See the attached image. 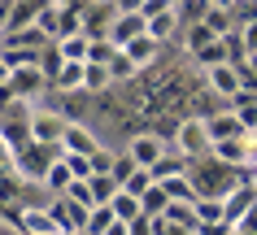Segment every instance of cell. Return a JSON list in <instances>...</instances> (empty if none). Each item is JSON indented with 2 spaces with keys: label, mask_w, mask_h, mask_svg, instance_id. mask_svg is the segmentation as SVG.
<instances>
[{
  "label": "cell",
  "mask_w": 257,
  "mask_h": 235,
  "mask_svg": "<svg viewBox=\"0 0 257 235\" xmlns=\"http://www.w3.org/2000/svg\"><path fill=\"white\" fill-rule=\"evenodd\" d=\"M53 157H61V144H40V139H27V144H18L14 152H9V166H14V174L27 187H35V183L44 179V170H48V161Z\"/></svg>",
  "instance_id": "6da1fadb"
},
{
  "label": "cell",
  "mask_w": 257,
  "mask_h": 235,
  "mask_svg": "<svg viewBox=\"0 0 257 235\" xmlns=\"http://www.w3.org/2000/svg\"><path fill=\"white\" fill-rule=\"evenodd\" d=\"M170 144H175L188 161H201V157H209V148H214V139H209V131H205V118H196V113H188V118H179L175 135H170Z\"/></svg>",
  "instance_id": "7a4b0ae2"
},
{
  "label": "cell",
  "mask_w": 257,
  "mask_h": 235,
  "mask_svg": "<svg viewBox=\"0 0 257 235\" xmlns=\"http://www.w3.org/2000/svg\"><path fill=\"white\" fill-rule=\"evenodd\" d=\"M44 92H48V74H44V66H14L9 87H5V100H27V105H35Z\"/></svg>",
  "instance_id": "3957f363"
},
{
  "label": "cell",
  "mask_w": 257,
  "mask_h": 235,
  "mask_svg": "<svg viewBox=\"0 0 257 235\" xmlns=\"http://www.w3.org/2000/svg\"><path fill=\"white\" fill-rule=\"evenodd\" d=\"M48 213L57 218V226H61V235H83V222H87V213H92V205H83V200H74V196H53L48 200Z\"/></svg>",
  "instance_id": "277c9868"
},
{
  "label": "cell",
  "mask_w": 257,
  "mask_h": 235,
  "mask_svg": "<svg viewBox=\"0 0 257 235\" xmlns=\"http://www.w3.org/2000/svg\"><path fill=\"white\" fill-rule=\"evenodd\" d=\"M201 83L209 87L214 96L231 100V96L244 87V74H240V66H235V61H218V66H205V70H201Z\"/></svg>",
  "instance_id": "5b68a950"
},
{
  "label": "cell",
  "mask_w": 257,
  "mask_h": 235,
  "mask_svg": "<svg viewBox=\"0 0 257 235\" xmlns=\"http://www.w3.org/2000/svg\"><path fill=\"white\" fill-rule=\"evenodd\" d=\"M9 222H14L22 235H61V226H57V218L48 213V205H22L9 213Z\"/></svg>",
  "instance_id": "8992f818"
},
{
  "label": "cell",
  "mask_w": 257,
  "mask_h": 235,
  "mask_svg": "<svg viewBox=\"0 0 257 235\" xmlns=\"http://www.w3.org/2000/svg\"><path fill=\"white\" fill-rule=\"evenodd\" d=\"M66 122H70V118H66L61 109H31L27 131H31V139H40V144H61Z\"/></svg>",
  "instance_id": "52a82bcc"
},
{
  "label": "cell",
  "mask_w": 257,
  "mask_h": 235,
  "mask_svg": "<svg viewBox=\"0 0 257 235\" xmlns=\"http://www.w3.org/2000/svg\"><path fill=\"white\" fill-rule=\"evenodd\" d=\"M166 144H170V139L157 135V131H140V135L126 139V148H122V152H126L136 166H153V161H157V157L166 152Z\"/></svg>",
  "instance_id": "ba28073f"
},
{
  "label": "cell",
  "mask_w": 257,
  "mask_h": 235,
  "mask_svg": "<svg viewBox=\"0 0 257 235\" xmlns=\"http://www.w3.org/2000/svg\"><path fill=\"white\" fill-rule=\"evenodd\" d=\"M253 205H257V183H244V179H240L227 196H222V222H231V226H235V222H240Z\"/></svg>",
  "instance_id": "9c48e42d"
},
{
  "label": "cell",
  "mask_w": 257,
  "mask_h": 235,
  "mask_svg": "<svg viewBox=\"0 0 257 235\" xmlns=\"http://www.w3.org/2000/svg\"><path fill=\"white\" fill-rule=\"evenodd\" d=\"M222 161V166H235V170H248V161H253V144H248V135H231V139H218L214 148H209Z\"/></svg>",
  "instance_id": "30bf717a"
},
{
  "label": "cell",
  "mask_w": 257,
  "mask_h": 235,
  "mask_svg": "<svg viewBox=\"0 0 257 235\" xmlns=\"http://www.w3.org/2000/svg\"><path fill=\"white\" fill-rule=\"evenodd\" d=\"M144 31H149L144 14H122V9H118V14L109 18V31H105V35H109V40H113V44L122 48V44H131L136 35H144Z\"/></svg>",
  "instance_id": "8fae6325"
},
{
  "label": "cell",
  "mask_w": 257,
  "mask_h": 235,
  "mask_svg": "<svg viewBox=\"0 0 257 235\" xmlns=\"http://www.w3.org/2000/svg\"><path fill=\"white\" fill-rule=\"evenodd\" d=\"M162 48H166V44H162V40H153L149 31H144V35H136V40H131V44H122V53L131 57V61H136L140 70L157 66V61H162Z\"/></svg>",
  "instance_id": "7c38bea8"
},
{
  "label": "cell",
  "mask_w": 257,
  "mask_h": 235,
  "mask_svg": "<svg viewBox=\"0 0 257 235\" xmlns=\"http://www.w3.org/2000/svg\"><path fill=\"white\" fill-rule=\"evenodd\" d=\"M48 92H61V96L83 92V61H61V66L48 74Z\"/></svg>",
  "instance_id": "4fadbf2b"
},
{
  "label": "cell",
  "mask_w": 257,
  "mask_h": 235,
  "mask_svg": "<svg viewBox=\"0 0 257 235\" xmlns=\"http://www.w3.org/2000/svg\"><path fill=\"white\" fill-rule=\"evenodd\" d=\"M96 148H100V139H96V131H92V126H83V122H74V118H70V122H66V135H61V152H87V157H92Z\"/></svg>",
  "instance_id": "5bb4252c"
},
{
  "label": "cell",
  "mask_w": 257,
  "mask_h": 235,
  "mask_svg": "<svg viewBox=\"0 0 257 235\" xmlns=\"http://www.w3.org/2000/svg\"><path fill=\"white\" fill-rule=\"evenodd\" d=\"M205 131H209V139H231V135H248V126L240 122V113H231V109H218L205 118Z\"/></svg>",
  "instance_id": "9a60e30c"
},
{
  "label": "cell",
  "mask_w": 257,
  "mask_h": 235,
  "mask_svg": "<svg viewBox=\"0 0 257 235\" xmlns=\"http://www.w3.org/2000/svg\"><path fill=\"white\" fill-rule=\"evenodd\" d=\"M109 87H113V74L105 61H83V96H100Z\"/></svg>",
  "instance_id": "2e32d148"
},
{
  "label": "cell",
  "mask_w": 257,
  "mask_h": 235,
  "mask_svg": "<svg viewBox=\"0 0 257 235\" xmlns=\"http://www.w3.org/2000/svg\"><path fill=\"white\" fill-rule=\"evenodd\" d=\"M57 57L61 61H87V48H92V35L87 31H74V35H61V40H53Z\"/></svg>",
  "instance_id": "e0dca14e"
},
{
  "label": "cell",
  "mask_w": 257,
  "mask_h": 235,
  "mask_svg": "<svg viewBox=\"0 0 257 235\" xmlns=\"http://www.w3.org/2000/svg\"><path fill=\"white\" fill-rule=\"evenodd\" d=\"M70 183H74V174H70L66 157H53V161H48V170H44V179H40V187H44L48 196H61Z\"/></svg>",
  "instance_id": "ac0fdd59"
},
{
  "label": "cell",
  "mask_w": 257,
  "mask_h": 235,
  "mask_svg": "<svg viewBox=\"0 0 257 235\" xmlns=\"http://www.w3.org/2000/svg\"><path fill=\"white\" fill-rule=\"evenodd\" d=\"M183 31V18H179V9H162V14H153L149 18V35L153 40H162V44H170Z\"/></svg>",
  "instance_id": "d6986e66"
},
{
  "label": "cell",
  "mask_w": 257,
  "mask_h": 235,
  "mask_svg": "<svg viewBox=\"0 0 257 235\" xmlns=\"http://www.w3.org/2000/svg\"><path fill=\"white\" fill-rule=\"evenodd\" d=\"M83 183H87V200H92V205H109L113 192H118V179H113L109 170H96L92 179H83Z\"/></svg>",
  "instance_id": "ffe728a7"
},
{
  "label": "cell",
  "mask_w": 257,
  "mask_h": 235,
  "mask_svg": "<svg viewBox=\"0 0 257 235\" xmlns=\"http://www.w3.org/2000/svg\"><path fill=\"white\" fill-rule=\"evenodd\" d=\"M109 209H113V213H118L122 222H131V218H140V213H144V205H140V196H136V192H126V187H118V192H113Z\"/></svg>",
  "instance_id": "44dd1931"
},
{
  "label": "cell",
  "mask_w": 257,
  "mask_h": 235,
  "mask_svg": "<svg viewBox=\"0 0 257 235\" xmlns=\"http://www.w3.org/2000/svg\"><path fill=\"white\" fill-rule=\"evenodd\" d=\"M109 74H113V87H122V83H136V79H140V66L118 48V57L109 61Z\"/></svg>",
  "instance_id": "7402d4cb"
},
{
  "label": "cell",
  "mask_w": 257,
  "mask_h": 235,
  "mask_svg": "<svg viewBox=\"0 0 257 235\" xmlns=\"http://www.w3.org/2000/svg\"><path fill=\"white\" fill-rule=\"evenodd\" d=\"M166 218L175 222V226H183V231H196V226H201V222H196L192 200H170V205H166Z\"/></svg>",
  "instance_id": "603a6c76"
},
{
  "label": "cell",
  "mask_w": 257,
  "mask_h": 235,
  "mask_svg": "<svg viewBox=\"0 0 257 235\" xmlns=\"http://www.w3.org/2000/svg\"><path fill=\"white\" fill-rule=\"evenodd\" d=\"M57 18H61V5H53V0H44L40 5V14H35V22L31 27H40L48 40H57Z\"/></svg>",
  "instance_id": "cb8c5ba5"
},
{
  "label": "cell",
  "mask_w": 257,
  "mask_h": 235,
  "mask_svg": "<svg viewBox=\"0 0 257 235\" xmlns=\"http://www.w3.org/2000/svg\"><path fill=\"white\" fill-rule=\"evenodd\" d=\"M113 218H118V213H113L109 205H92V213H87V222H83V235H105V226Z\"/></svg>",
  "instance_id": "d4e9b609"
},
{
  "label": "cell",
  "mask_w": 257,
  "mask_h": 235,
  "mask_svg": "<svg viewBox=\"0 0 257 235\" xmlns=\"http://www.w3.org/2000/svg\"><path fill=\"white\" fill-rule=\"evenodd\" d=\"M192 209H196V222H218L222 218V200H218V196H196V200H192Z\"/></svg>",
  "instance_id": "484cf974"
},
{
  "label": "cell",
  "mask_w": 257,
  "mask_h": 235,
  "mask_svg": "<svg viewBox=\"0 0 257 235\" xmlns=\"http://www.w3.org/2000/svg\"><path fill=\"white\" fill-rule=\"evenodd\" d=\"M209 40H218V35H214L209 27H205V22H188V35H183V48H188V53H196V48H205Z\"/></svg>",
  "instance_id": "4316f807"
},
{
  "label": "cell",
  "mask_w": 257,
  "mask_h": 235,
  "mask_svg": "<svg viewBox=\"0 0 257 235\" xmlns=\"http://www.w3.org/2000/svg\"><path fill=\"white\" fill-rule=\"evenodd\" d=\"M113 57H118V44L109 40V35H92V48H87V61H113Z\"/></svg>",
  "instance_id": "83f0119b"
},
{
  "label": "cell",
  "mask_w": 257,
  "mask_h": 235,
  "mask_svg": "<svg viewBox=\"0 0 257 235\" xmlns=\"http://www.w3.org/2000/svg\"><path fill=\"white\" fill-rule=\"evenodd\" d=\"M153 183H157V179H153V170H149V166H136L131 174H126V183H122V187H126V192H136V196H144Z\"/></svg>",
  "instance_id": "f1b7e54d"
},
{
  "label": "cell",
  "mask_w": 257,
  "mask_h": 235,
  "mask_svg": "<svg viewBox=\"0 0 257 235\" xmlns=\"http://www.w3.org/2000/svg\"><path fill=\"white\" fill-rule=\"evenodd\" d=\"M235 40H240L244 57L257 53V18H240V27H235Z\"/></svg>",
  "instance_id": "f546056e"
},
{
  "label": "cell",
  "mask_w": 257,
  "mask_h": 235,
  "mask_svg": "<svg viewBox=\"0 0 257 235\" xmlns=\"http://www.w3.org/2000/svg\"><path fill=\"white\" fill-rule=\"evenodd\" d=\"M209 9H214V0H179V18L183 22H205Z\"/></svg>",
  "instance_id": "4dcf8cb0"
},
{
  "label": "cell",
  "mask_w": 257,
  "mask_h": 235,
  "mask_svg": "<svg viewBox=\"0 0 257 235\" xmlns=\"http://www.w3.org/2000/svg\"><path fill=\"white\" fill-rule=\"evenodd\" d=\"M61 157H66V166H70L74 179H92V174H96V166H92V157H87V152H61Z\"/></svg>",
  "instance_id": "1f68e13d"
},
{
  "label": "cell",
  "mask_w": 257,
  "mask_h": 235,
  "mask_svg": "<svg viewBox=\"0 0 257 235\" xmlns=\"http://www.w3.org/2000/svg\"><path fill=\"white\" fill-rule=\"evenodd\" d=\"M140 205H144V213H166V205H170V196L162 192V183H153L149 192L140 196Z\"/></svg>",
  "instance_id": "d6a6232c"
},
{
  "label": "cell",
  "mask_w": 257,
  "mask_h": 235,
  "mask_svg": "<svg viewBox=\"0 0 257 235\" xmlns=\"http://www.w3.org/2000/svg\"><path fill=\"white\" fill-rule=\"evenodd\" d=\"M131 235H153V222H149V213L131 218Z\"/></svg>",
  "instance_id": "836d02e7"
},
{
  "label": "cell",
  "mask_w": 257,
  "mask_h": 235,
  "mask_svg": "<svg viewBox=\"0 0 257 235\" xmlns=\"http://www.w3.org/2000/svg\"><path fill=\"white\" fill-rule=\"evenodd\" d=\"M105 235H131V222H122V218H113L105 226Z\"/></svg>",
  "instance_id": "e575fe53"
},
{
  "label": "cell",
  "mask_w": 257,
  "mask_h": 235,
  "mask_svg": "<svg viewBox=\"0 0 257 235\" xmlns=\"http://www.w3.org/2000/svg\"><path fill=\"white\" fill-rule=\"evenodd\" d=\"M140 5L144 0H113V9H122V14H140Z\"/></svg>",
  "instance_id": "d590c367"
},
{
  "label": "cell",
  "mask_w": 257,
  "mask_h": 235,
  "mask_svg": "<svg viewBox=\"0 0 257 235\" xmlns=\"http://www.w3.org/2000/svg\"><path fill=\"white\" fill-rule=\"evenodd\" d=\"M9 74H14V70H9V61H5V53H0V96H5V87H9Z\"/></svg>",
  "instance_id": "8d00e7d4"
},
{
  "label": "cell",
  "mask_w": 257,
  "mask_h": 235,
  "mask_svg": "<svg viewBox=\"0 0 257 235\" xmlns=\"http://www.w3.org/2000/svg\"><path fill=\"white\" fill-rule=\"evenodd\" d=\"M231 5H235V9H240V5H248V0H231Z\"/></svg>",
  "instance_id": "74e56055"
},
{
  "label": "cell",
  "mask_w": 257,
  "mask_h": 235,
  "mask_svg": "<svg viewBox=\"0 0 257 235\" xmlns=\"http://www.w3.org/2000/svg\"><path fill=\"white\" fill-rule=\"evenodd\" d=\"M0 109H5V96H0Z\"/></svg>",
  "instance_id": "f35d334b"
},
{
  "label": "cell",
  "mask_w": 257,
  "mask_h": 235,
  "mask_svg": "<svg viewBox=\"0 0 257 235\" xmlns=\"http://www.w3.org/2000/svg\"><path fill=\"white\" fill-rule=\"evenodd\" d=\"M192 235H201V231H192Z\"/></svg>",
  "instance_id": "ab89813d"
}]
</instances>
